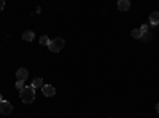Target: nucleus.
Returning <instances> with one entry per match:
<instances>
[{"label":"nucleus","mask_w":159,"mask_h":118,"mask_svg":"<svg viewBox=\"0 0 159 118\" xmlns=\"http://www.w3.org/2000/svg\"><path fill=\"white\" fill-rule=\"evenodd\" d=\"M19 97H21V101L25 102V104L34 102V99H35V88H32V86H25L24 89H21Z\"/></svg>","instance_id":"obj_1"},{"label":"nucleus","mask_w":159,"mask_h":118,"mask_svg":"<svg viewBox=\"0 0 159 118\" xmlns=\"http://www.w3.org/2000/svg\"><path fill=\"white\" fill-rule=\"evenodd\" d=\"M64 45H65V42H64V38H52V40H49V45H48V48H49V51H54V53H59V51L64 48Z\"/></svg>","instance_id":"obj_2"},{"label":"nucleus","mask_w":159,"mask_h":118,"mask_svg":"<svg viewBox=\"0 0 159 118\" xmlns=\"http://www.w3.org/2000/svg\"><path fill=\"white\" fill-rule=\"evenodd\" d=\"M11 112H13V106L8 101H2V102H0V113H2V115H10Z\"/></svg>","instance_id":"obj_3"},{"label":"nucleus","mask_w":159,"mask_h":118,"mask_svg":"<svg viewBox=\"0 0 159 118\" xmlns=\"http://www.w3.org/2000/svg\"><path fill=\"white\" fill-rule=\"evenodd\" d=\"M27 77H29L27 69H24V67L18 69V72H16V82H25V80H27Z\"/></svg>","instance_id":"obj_4"},{"label":"nucleus","mask_w":159,"mask_h":118,"mask_svg":"<svg viewBox=\"0 0 159 118\" xmlns=\"http://www.w3.org/2000/svg\"><path fill=\"white\" fill-rule=\"evenodd\" d=\"M42 93H43L46 97H51V96H54V94H56V89H54V86H51V85H43Z\"/></svg>","instance_id":"obj_5"},{"label":"nucleus","mask_w":159,"mask_h":118,"mask_svg":"<svg viewBox=\"0 0 159 118\" xmlns=\"http://www.w3.org/2000/svg\"><path fill=\"white\" fill-rule=\"evenodd\" d=\"M129 8H130L129 0H118V10L119 11H127Z\"/></svg>","instance_id":"obj_6"},{"label":"nucleus","mask_w":159,"mask_h":118,"mask_svg":"<svg viewBox=\"0 0 159 118\" xmlns=\"http://www.w3.org/2000/svg\"><path fill=\"white\" fill-rule=\"evenodd\" d=\"M150 22H151V26L159 24V11H153L151 13V15H150Z\"/></svg>","instance_id":"obj_7"},{"label":"nucleus","mask_w":159,"mask_h":118,"mask_svg":"<svg viewBox=\"0 0 159 118\" xmlns=\"http://www.w3.org/2000/svg\"><path fill=\"white\" fill-rule=\"evenodd\" d=\"M34 37H35V34H34L32 31H25V32H22V40H25V42H32V40H34Z\"/></svg>","instance_id":"obj_8"},{"label":"nucleus","mask_w":159,"mask_h":118,"mask_svg":"<svg viewBox=\"0 0 159 118\" xmlns=\"http://www.w3.org/2000/svg\"><path fill=\"white\" fill-rule=\"evenodd\" d=\"M30 86L32 88H43V80L40 77H37V78H34V82H32Z\"/></svg>","instance_id":"obj_9"},{"label":"nucleus","mask_w":159,"mask_h":118,"mask_svg":"<svg viewBox=\"0 0 159 118\" xmlns=\"http://www.w3.org/2000/svg\"><path fill=\"white\" fill-rule=\"evenodd\" d=\"M49 40H51V38L48 37V35H42V37H40V45H49Z\"/></svg>","instance_id":"obj_10"},{"label":"nucleus","mask_w":159,"mask_h":118,"mask_svg":"<svg viewBox=\"0 0 159 118\" xmlns=\"http://www.w3.org/2000/svg\"><path fill=\"white\" fill-rule=\"evenodd\" d=\"M132 37H134V38H142L140 29H134V31H132Z\"/></svg>","instance_id":"obj_11"},{"label":"nucleus","mask_w":159,"mask_h":118,"mask_svg":"<svg viewBox=\"0 0 159 118\" xmlns=\"http://www.w3.org/2000/svg\"><path fill=\"white\" fill-rule=\"evenodd\" d=\"M140 32H142V35H143V34H148V26L143 24L142 27H140Z\"/></svg>","instance_id":"obj_12"},{"label":"nucleus","mask_w":159,"mask_h":118,"mask_svg":"<svg viewBox=\"0 0 159 118\" xmlns=\"http://www.w3.org/2000/svg\"><path fill=\"white\" fill-rule=\"evenodd\" d=\"M24 82H16V89H24Z\"/></svg>","instance_id":"obj_13"},{"label":"nucleus","mask_w":159,"mask_h":118,"mask_svg":"<svg viewBox=\"0 0 159 118\" xmlns=\"http://www.w3.org/2000/svg\"><path fill=\"white\" fill-rule=\"evenodd\" d=\"M150 38H151V34L148 32V34H143L142 35V40H150Z\"/></svg>","instance_id":"obj_14"},{"label":"nucleus","mask_w":159,"mask_h":118,"mask_svg":"<svg viewBox=\"0 0 159 118\" xmlns=\"http://www.w3.org/2000/svg\"><path fill=\"white\" fill-rule=\"evenodd\" d=\"M5 8V2H3V0H0V11H2Z\"/></svg>","instance_id":"obj_15"},{"label":"nucleus","mask_w":159,"mask_h":118,"mask_svg":"<svg viewBox=\"0 0 159 118\" xmlns=\"http://www.w3.org/2000/svg\"><path fill=\"white\" fill-rule=\"evenodd\" d=\"M156 112H157V113H159V102H157V104H156Z\"/></svg>","instance_id":"obj_16"},{"label":"nucleus","mask_w":159,"mask_h":118,"mask_svg":"<svg viewBox=\"0 0 159 118\" xmlns=\"http://www.w3.org/2000/svg\"><path fill=\"white\" fill-rule=\"evenodd\" d=\"M2 101H3V99H2V94H0V102H2Z\"/></svg>","instance_id":"obj_17"}]
</instances>
